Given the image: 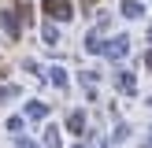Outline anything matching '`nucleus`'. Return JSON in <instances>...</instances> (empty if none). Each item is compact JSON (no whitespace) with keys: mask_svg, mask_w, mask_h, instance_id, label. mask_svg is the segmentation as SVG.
<instances>
[{"mask_svg":"<svg viewBox=\"0 0 152 148\" xmlns=\"http://www.w3.org/2000/svg\"><path fill=\"white\" fill-rule=\"evenodd\" d=\"M45 11L56 15V19H67V11H71V7H67V0H45Z\"/></svg>","mask_w":152,"mask_h":148,"instance_id":"1","label":"nucleus"}]
</instances>
